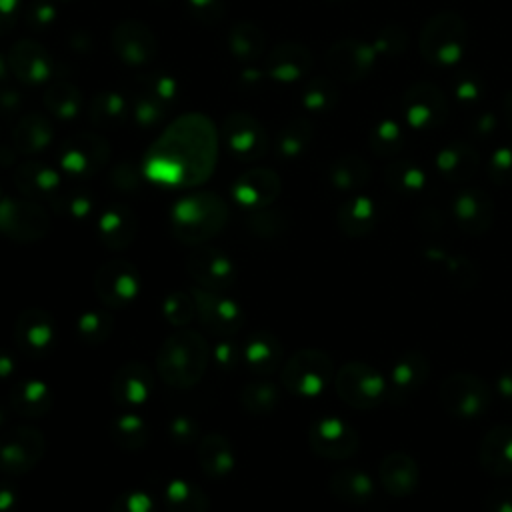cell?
Here are the masks:
<instances>
[{"instance_id": "obj_33", "label": "cell", "mask_w": 512, "mask_h": 512, "mask_svg": "<svg viewBox=\"0 0 512 512\" xmlns=\"http://www.w3.org/2000/svg\"><path fill=\"white\" fill-rule=\"evenodd\" d=\"M10 402H12V408L24 416H40L48 412L52 404V394L46 388V384L38 380H28V382H20L12 390Z\"/></svg>"}, {"instance_id": "obj_25", "label": "cell", "mask_w": 512, "mask_h": 512, "mask_svg": "<svg viewBox=\"0 0 512 512\" xmlns=\"http://www.w3.org/2000/svg\"><path fill=\"white\" fill-rule=\"evenodd\" d=\"M106 160L102 140H96L92 136H86L80 142H68L64 154H62V166L70 174H92L102 162Z\"/></svg>"}, {"instance_id": "obj_56", "label": "cell", "mask_w": 512, "mask_h": 512, "mask_svg": "<svg viewBox=\"0 0 512 512\" xmlns=\"http://www.w3.org/2000/svg\"><path fill=\"white\" fill-rule=\"evenodd\" d=\"M502 108H504L506 126H508V128H510V132H512V90L504 96V104H502Z\"/></svg>"}, {"instance_id": "obj_29", "label": "cell", "mask_w": 512, "mask_h": 512, "mask_svg": "<svg viewBox=\"0 0 512 512\" xmlns=\"http://www.w3.org/2000/svg\"><path fill=\"white\" fill-rule=\"evenodd\" d=\"M310 62H312L310 52L304 46L286 44V46H278L274 50L268 64H270V74L276 80L294 82L308 70Z\"/></svg>"}, {"instance_id": "obj_5", "label": "cell", "mask_w": 512, "mask_h": 512, "mask_svg": "<svg viewBox=\"0 0 512 512\" xmlns=\"http://www.w3.org/2000/svg\"><path fill=\"white\" fill-rule=\"evenodd\" d=\"M334 380L332 358L316 348L296 352L282 368V384L298 396H318Z\"/></svg>"}, {"instance_id": "obj_47", "label": "cell", "mask_w": 512, "mask_h": 512, "mask_svg": "<svg viewBox=\"0 0 512 512\" xmlns=\"http://www.w3.org/2000/svg\"><path fill=\"white\" fill-rule=\"evenodd\" d=\"M484 94V84L480 80V76L472 74V72H462L456 82H454V96L458 102L464 104H472L478 102Z\"/></svg>"}, {"instance_id": "obj_4", "label": "cell", "mask_w": 512, "mask_h": 512, "mask_svg": "<svg viewBox=\"0 0 512 512\" xmlns=\"http://www.w3.org/2000/svg\"><path fill=\"white\" fill-rule=\"evenodd\" d=\"M336 394L352 408L370 410L386 400L388 380L372 364L354 360L334 374Z\"/></svg>"}, {"instance_id": "obj_6", "label": "cell", "mask_w": 512, "mask_h": 512, "mask_svg": "<svg viewBox=\"0 0 512 512\" xmlns=\"http://www.w3.org/2000/svg\"><path fill=\"white\" fill-rule=\"evenodd\" d=\"M226 218V208L220 198L202 194L180 202L172 216V226L178 238L196 244L220 230Z\"/></svg>"}, {"instance_id": "obj_45", "label": "cell", "mask_w": 512, "mask_h": 512, "mask_svg": "<svg viewBox=\"0 0 512 512\" xmlns=\"http://www.w3.org/2000/svg\"><path fill=\"white\" fill-rule=\"evenodd\" d=\"M408 44V34L404 28L400 26H386L384 30H380L376 34V38L372 40V46L376 50L378 56H394V54H400Z\"/></svg>"}, {"instance_id": "obj_24", "label": "cell", "mask_w": 512, "mask_h": 512, "mask_svg": "<svg viewBox=\"0 0 512 512\" xmlns=\"http://www.w3.org/2000/svg\"><path fill=\"white\" fill-rule=\"evenodd\" d=\"M280 192V182L276 174L268 170H254L250 174H244L236 186L234 196L244 206H266L272 202Z\"/></svg>"}, {"instance_id": "obj_2", "label": "cell", "mask_w": 512, "mask_h": 512, "mask_svg": "<svg viewBox=\"0 0 512 512\" xmlns=\"http://www.w3.org/2000/svg\"><path fill=\"white\" fill-rule=\"evenodd\" d=\"M206 362L208 348L204 338L196 332L180 330L164 342L158 354V372L172 386L184 388L192 386L202 376Z\"/></svg>"}, {"instance_id": "obj_15", "label": "cell", "mask_w": 512, "mask_h": 512, "mask_svg": "<svg viewBox=\"0 0 512 512\" xmlns=\"http://www.w3.org/2000/svg\"><path fill=\"white\" fill-rule=\"evenodd\" d=\"M192 294H194L196 312L208 330L218 334H232L240 328L242 312L232 300L216 292H204V290L202 292L194 290Z\"/></svg>"}, {"instance_id": "obj_12", "label": "cell", "mask_w": 512, "mask_h": 512, "mask_svg": "<svg viewBox=\"0 0 512 512\" xmlns=\"http://www.w3.org/2000/svg\"><path fill=\"white\" fill-rule=\"evenodd\" d=\"M42 454V434L32 428H12L0 436V468L12 474L28 472Z\"/></svg>"}, {"instance_id": "obj_49", "label": "cell", "mask_w": 512, "mask_h": 512, "mask_svg": "<svg viewBox=\"0 0 512 512\" xmlns=\"http://www.w3.org/2000/svg\"><path fill=\"white\" fill-rule=\"evenodd\" d=\"M484 512H512V484L490 490L484 498Z\"/></svg>"}, {"instance_id": "obj_23", "label": "cell", "mask_w": 512, "mask_h": 512, "mask_svg": "<svg viewBox=\"0 0 512 512\" xmlns=\"http://www.w3.org/2000/svg\"><path fill=\"white\" fill-rule=\"evenodd\" d=\"M328 488L338 500L350 506L370 504L376 492V484L372 476L360 468H342L334 472L328 480Z\"/></svg>"}, {"instance_id": "obj_36", "label": "cell", "mask_w": 512, "mask_h": 512, "mask_svg": "<svg viewBox=\"0 0 512 512\" xmlns=\"http://www.w3.org/2000/svg\"><path fill=\"white\" fill-rule=\"evenodd\" d=\"M166 506L170 512H206L208 498L186 480H174L166 488Z\"/></svg>"}, {"instance_id": "obj_11", "label": "cell", "mask_w": 512, "mask_h": 512, "mask_svg": "<svg viewBox=\"0 0 512 512\" xmlns=\"http://www.w3.org/2000/svg\"><path fill=\"white\" fill-rule=\"evenodd\" d=\"M450 212L456 226L470 236L488 232L496 216L490 194L480 188H464L456 192L450 202Z\"/></svg>"}, {"instance_id": "obj_26", "label": "cell", "mask_w": 512, "mask_h": 512, "mask_svg": "<svg viewBox=\"0 0 512 512\" xmlns=\"http://www.w3.org/2000/svg\"><path fill=\"white\" fill-rule=\"evenodd\" d=\"M282 346L270 332H254L244 346L246 364L258 374H270L280 366Z\"/></svg>"}, {"instance_id": "obj_9", "label": "cell", "mask_w": 512, "mask_h": 512, "mask_svg": "<svg viewBox=\"0 0 512 512\" xmlns=\"http://www.w3.org/2000/svg\"><path fill=\"white\" fill-rule=\"evenodd\" d=\"M378 58L380 56L376 54L372 42L350 38L334 44L328 50L326 64L334 78L344 82H358L370 74Z\"/></svg>"}, {"instance_id": "obj_46", "label": "cell", "mask_w": 512, "mask_h": 512, "mask_svg": "<svg viewBox=\"0 0 512 512\" xmlns=\"http://www.w3.org/2000/svg\"><path fill=\"white\" fill-rule=\"evenodd\" d=\"M196 312V304H194V298H190L188 294H182V292H176L172 296H168L166 300V318L180 326V324H186Z\"/></svg>"}, {"instance_id": "obj_48", "label": "cell", "mask_w": 512, "mask_h": 512, "mask_svg": "<svg viewBox=\"0 0 512 512\" xmlns=\"http://www.w3.org/2000/svg\"><path fill=\"white\" fill-rule=\"evenodd\" d=\"M110 512H154V502L146 492H126L112 504Z\"/></svg>"}, {"instance_id": "obj_39", "label": "cell", "mask_w": 512, "mask_h": 512, "mask_svg": "<svg viewBox=\"0 0 512 512\" xmlns=\"http://www.w3.org/2000/svg\"><path fill=\"white\" fill-rule=\"evenodd\" d=\"M338 100V90L330 78H314L304 90L302 104L312 112H326Z\"/></svg>"}, {"instance_id": "obj_18", "label": "cell", "mask_w": 512, "mask_h": 512, "mask_svg": "<svg viewBox=\"0 0 512 512\" xmlns=\"http://www.w3.org/2000/svg\"><path fill=\"white\" fill-rule=\"evenodd\" d=\"M434 168L448 182H466L478 172L480 156L474 146L454 140L436 152Z\"/></svg>"}, {"instance_id": "obj_42", "label": "cell", "mask_w": 512, "mask_h": 512, "mask_svg": "<svg viewBox=\"0 0 512 512\" xmlns=\"http://www.w3.org/2000/svg\"><path fill=\"white\" fill-rule=\"evenodd\" d=\"M16 52H20L22 54V58H18V56H14L12 54V58H18V60H26L28 64L26 66H20V68H16V74L20 76V78H26L28 82H40L46 74H48V60L44 58V54H42V50L36 46V44H20V46H16Z\"/></svg>"}, {"instance_id": "obj_32", "label": "cell", "mask_w": 512, "mask_h": 512, "mask_svg": "<svg viewBox=\"0 0 512 512\" xmlns=\"http://www.w3.org/2000/svg\"><path fill=\"white\" fill-rule=\"evenodd\" d=\"M136 230L134 214L126 206H112L100 218V236L110 248H124Z\"/></svg>"}, {"instance_id": "obj_43", "label": "cell", "mask_w": 512, "mask_h": 512, "mask_svg": "<svg viewBox=\"0 0 512 512\" xmlns=\"http://www.w3.org/2000/svg\"><path fill=\"white\" fill-rule=\"evenodd\" d=\"M110 330H112V318L100 310L86 312L78 320V334L88 344H98L106 340Z\"/></svg>"}, {"instance_id": "obj_38", "label": "cell", "mask_w": 512, "mask_h": 512, "mask_svg": "<svg viewBox=\"0 0 512 512\" xmlns=\"http://www.w3.org/2000/svg\"><path fill=\"white\" fill-rule=\"evenodd\" d=\"M310 138H312L310 124L306 120H292L288 126H284L282 134L278 136V152L284 158L300 156L306 150Z\"/></svg>"}, {"instance_id": "obj_7", "label": "cell", "mask_w": 512, "mask_h": 512, "mask_svg": "<svg viewBox=\"0 0 512 512\" xmlns=\"http://www.w3.org/2000/svg\"><path fill=\"white\" fill-rule=\"evenodd\" d=\"M402 118L412 130H436L448 118V98L432 82H414L402 96Z\"/></svg>"}, {"instance_id": "obj_50", "label": "cell", "mask_w": 512, "mask_h": 512, "mask_svg": "<svg viewBox=\"0 0 512 512\" xmlns=\"http://www.w3.org/2000/svg\"><path fill=\"white\" fill-rule=\"evenodd\" d=\"M496 124H498L496 116H494L492 112L484 110V112H478L476 118L472 120L470 132H472V136H476V138H486V136H490V134L494 132Z\"/></svg>"}, {"instance_id": "obj_34", "label": "cell", "mask_w": 512, "mask_h": 512, "mask_svg": "<svg viewBox=\"0 0 512 512\" xmlns=\"http://www.w3.org/2000/svg\"><path fill=\"white\" fill-rule=\"evenodd\" d=\"M200 466L210 476H224L234 466L232 446L222 436H206L198 448Z\"/></svg>"}, {"instance_id": "obj_37", "label": "cell", "mask_w": 512, "mask_h": 512, "mask_svg": "<svg viewBox=\"0 0 512 512\" xmlns=\"http://www.w3.org/2000/svg\"><path fill=\"white\" fill-rule=\"evenodd\" d=\"M16 182H18L20 190H24L30 196H48L56 190L58 176L48 166L30 164L18 172Z\"/></svg>"}, {"instance_id": "obj_1", "label": "cell", "mask_w": 512, "mask_h": 512, "mask_svg": "<svg viewBox=\"0 0 512 512\" xmlns=\"http://www.w3.org/2000/svg\"><path fill=\"white\" fill-rule=\"evenodd\" d=\"M466 46H468L466 20L452 10L434 14L424 24L418 36V50L422 58L440 68L460 64L466 56Z\"/></svg>"}, {"instance_id": "obj_31", "label": "cell", "mask_w": 512, "mask_h": 512, "mask_svg": "<svg viewBox=\"0 0 512 512\" xmlns=\"http://www.w3.org/2000/svg\"><path fill=\"white\" fill-rule=\"evenodd\" d=\"M328 178L336 190L356 192L370 180V166L358 154H346L330 166Z\"/></svg>"}, {"instance_id": "obj_54", "label": "cell", "mask_w": 512, "mask_h": 512, "mask_svg": "<svg viewBox=\"0 0 512 512\" xmlns=\"http://www.w3.org/2000/svg\"><path fill=\"white\" fill-rule=\"evenodd\" d=\"M236 358H238V352L236 348L232 346V342H222L218 348H216V360L224 366H234L236 364Z\"/></svg>"}, {"instance_id": "obj_53", "label": "cell", "mask_w": 512, "mask_h": 512, "mask_svg": "<svg viewBox=\"0 0 512 512\" xmlns=\"http://www.w3.org/2000/svg\"><path fill=\"white\" fill-rule=\"evenodd\" d=\"M176 430H180L182 434L178 436V442H192L194 440V436H196V426H194V422L192 420H188L186 416H180V418H176L172 424H170V432H176Z\"/></svg>"}, {"instance_id": "obj_44", "label": "cell", "mask_w": 512, "mask_h": 512, "mask_svg": "<svg viewBox=\"0 0 512 512\" xmlns=\"http://www.w3.org/2000/svg\"><path fill=\"white\" fill-rule=\"evenodd\" d=\"M486 172L494 184L512 186V144H502L490 154Z\"/></svg>"}, {"instance_id": "obj_41", "label": "cell", "mask_w": 512, "mask_h": 512, "mask_svg": "<svg viewBox=\"0 0 512 512\" xmlns=\"http://www.w3.org/2000/svg\"><path fill=\"white\" fill-rule=\"evenodd\" d=\"M112 434L114 440L124 446V448H140L146 442L148 436V428L144 424L142 418H138L136 414H126L122 418H118L112 426Z\"/></svg>"}, {"instance_id": "obj_17", "label": "cell", "mask_w": 512, "mask_h": 512, "mask_svg": "<svg viewBox=\"0 0 512 512\" xmlns=\"http://www.w3.org/2000/svg\"><path fill=\"white\" fill-rule=\"evenodd\" d=\"M190 274L208 290L228 288L234 280L232 262L214 248H198L188 256Z\"/></svg>"}, {"instance_id": "obj_16", "label": "cell", "mask_w": 512, "mask_h": 512, "mask_svg": "<svg viewBox=\"0 0 512 512\" xmlns=\"http://www.w3.org/2000/svg\"><path fill=\"white\" fill-rule=\"evenodd\" d=\"M478 460L490 476L504 478L512 474V424H498L484 434Z\"/></svg>"}, {"instance_id": "obj_55", "label": "cell", "mask_w": 512, "mask_h": 512, "mask_svg": "<svg viewBox=\"0 0 512 512\" xmlns=\"http://www.w3.org/2000/svg\"><path fill=\"white\" fill-rule=\"evenodd\" d=\"M14 370V358L6 352H0V378L10 376Z\"/></svg>"}, {"instance_id": "obj_21", "label": "cell", "mask_w": 512, "mask_h": 512, "mask_svg": "<svg viewBox=\"0 0 512 512\" xmlns=\"http://www.w3.org/2000/svg\"><path fill=\"white\" fill-rule=\"evenodd\" d=\"M48 220L42 210L32 204H18V202H4L0 206V228L18 238L30 240L44 234Z\"/></svg>"}, {"instance_id": "obj_19", "label": "cell", "mask_w": 512, "mask_h": 512, "mask_svg": "<svg viewBox=\"0 0 512 512\" xmlns=\"http://www.w3.org/2000/svg\"><path fill=\"white\" fill-rule=\"evenodd\" d=\"M378 222V206L370 196L356 194L344 200L336 212L338 228L350 238L368 236Z\"/></svg>"}, {"instance_id": "obj_10", "label": "cell", "mask_w": 512, "mask_h": 512, "mask_svg": "<svg viewBox=\"0 0 512 512\" xmlns=\"http://www.w3.org/2000/svg\"><path fill=\"white\" fill-rule=\"evenodd\" d=\"M430 374V360L420 350H406L396 358L388 374L386 400L390 404H404L424 386Z\"/></svg>"}, {"instance_id": "obj_8", "label": "cell", "mask_w": 512, "mask_h": 512, "mask_svg": "<svg viewBox=\"0 0 512 512\" xmlns=\"http://www.w3.org/2000/svg\"><path fill=\"white\" fill-rule=\"evenodd\" d=\"M310 448L330 460H344L358 452L360 438L358 432L342 418L324 416L312 422L308 430Z\"/></svg>"}, {"instance_id": "obj_20", "label": "cell", "mask_w": 512, "mask_h": 512, "mask_svg": "<svg viewBox=\"0 0 512 512\" xmlns=\"http://www.w3.org/2000/svg\"><path fill=\"white\" fill-rule=\"evenodd\" d=\"M56 338L54 322L44 310H28L20 314L16 324V342L32 356L44 354L52 348Z\"/></svg>"}, {"instance_id": "obj_52", "label": "cell", "mask_w": 512, "mask_h": 512, "mask_svg": "<svg viewBox=\"0 0 512 512\" xmlns=\"http://www.w3.org/2000/svg\"><path fill=\"white\" fill-rule=\"evenodd\" d=\"M494 388H496V394H498L502 400L512 402V364L506 366V368L496 376Z\"/></svg>"}, {"instance_id": "obj_35", "label": "cell", "mask_w": 512, "mask_h": 512, "mask_svg": "<svg viewBox=\"0 0 512 512\" xmlns=\"http://www.w3.org/2000/svg\"><path fill=\"white\" fill-rule=\"evenodd\" d=\"M368 142H370V148L376 156H380V158L396 156L404 146L402 122H398L396 118H382L370 130Z\"/></svg>"}, {"instance_id": "obj_3", "label": "cell", "mask_w": 512, "mask_h": 512, "mask_svg": "<svg viewBox=\"0 0 512 512\" xmlns=\"http://www.w3.org/2000/svg\"><path fill=\"white\" fill-rule=\"evenodd\" d=\"M438 400L450 416L474 420L488 412L492 404V388L476 374L454 372L440 382Z\"/></svg>"}, {"instance_id": "obj_30", "label": "cell", "mask_w": 512, "mask_h": 512, "mask_svg": "<svg viewBox=\"0 0 512 512\" xmlns=\"http://www.w3.org/2000/svg\"><path fill=\"white\" fill-rule=\"evenodd\" d=\"M384 180L390 190L402 196H412L426 188L428 176L424 168L412 160H392L384 170Z\"/></svg>"}, {"instance_id": "obj_22", "label": "cell", "mask_w": 512, "mask_h": 512, "mask_svg": "<svg viewBox=\"0 0 512 512\" xmlns=\"http://www.w3.org/2000/svg\"><path fill=\"white\" fill-rule=\"evenodd\" d=\"M152 390V374L140 362L124 364L114 380H112V394L114 400L122 406H140Z\"/></svg>"}, {"instance_id": "obj_51", "label": "cell", "mask_w": 512, "mask_h": 512, "mask_svg": "<svg viewBox=\"0 0 512 512\" xmlns=\"http://www.w3.org/2000/svg\"><path fill=\"white\" fill-rule=\"evenodd\" d=\"M18 12V0H0V34L12 28L16 22Z\"/></svg>"}, {"instance_id": "obj_13", "label": "cell", "mask_w": 512, "mask_h": 512, "mask_svg": "<svg viewBox=\"0 0 512 512\" xmlns=\"http://www.w3.org/2000/svg\"><path fill=\"white\" fill-rule=\"evenodd\" d=\"M378 482L394 498L410 496L420 484V466L408 452H390L378 466Z\"/></svg>"}, {"instance_id": "obj_27", "label": "cell", "mask_w": 512, "mask_h": 512, "mask_svg": "<svg viewBox=\"0 0 512 512\" xmlns=\"http://www.w3.org/2000/svg\"><path fill=\"white\" fill-rule=\"evenodd\" d=\"M230 148L242 158H256L266 150V136L260 126L246 116H236L228 124Z\"/></svg>"}, {"instance_id": "obj_28", "label": "cell", "mask_w": 512, "mask_h": 512, "mask_svg": "<svg viewBox=\"0 0 512 512\" xmlns=\"http://www.w3.org/2000/svg\"><path fill=\"white\" fill-rule=\"evenodd\" d=\"M424 258L434 264L436 268L442 270V274L446 278H450L452 284L460 286V288H470L478 282V270L472 262H468L464 256L446 252L442 248H426L424 250Z\"/></svg>"}, {"instance_id": "obj_14", "label": "cell", "mask_w": 512, "mask_h": 512, "mask_svg": "<svg viewBox=\"0 0 512 512\" xmlns=\"http://www.w3.org/2000/svg\"><path fill=\"white\" fill-rule=\"evenodd\" d=\"M94 286L108 306H124L138 294V272L128 262H108L96 272Z\"/></svg>"}, {"instance_id": "obj_40", "label": "cell", "mask_w": 512, "mask_h": 512, "mask_svg": "<svg viewBox=\"0 0 512 512\" xmlns=\"http://www.w3.org/2000/svg\"><path fill=\"white\" fill-rule=\"evenodd\" d=\"M280 396L278 390L268 382H254L244 388L242 392V404L246 410L254 414H266L272 412L278 404Z\"/></svg>"}]
</instances>
